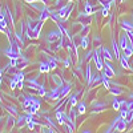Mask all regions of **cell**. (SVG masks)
I'll use <instances>...</instances> for the list:
<instances>
[{"label":"cell","instance_id":"30","mask_svg":"<svg viewBox=\"0 0 133 133\" xmlns=\"http://www.w3.org/2000/svg\"><path fill=\"white\" fill-rule=\"evenodd\" d=\"M5 108H7V110H8V112H9L11 115H14L15 117H17V116H19L17 110H16V107H14V105H9V104H8Z\"/></svg>","mask_w":133,"mask_h":133},{"label":"cell","instance_id":"43","mask_svg":"<svg viewBox=\"0 0 133 133\" xmlns=\"http://www.w3.org/2000/svg\"><path fill=\"white\" fill-rule=\"evenodd\" d=\"M16 88H17V81L15 79H12L11 80V89H16Z\"/></svg>","mask_w":133,"mask_h":133},{"label":"cell","instance_id":"11","mask_svg":"<svg viewBox=\"0 0 133 133\" xmlns=\"http://www.w3.org/2000/svg\"><path fill=\"white\" fill-rule=\"evenodd\" d=\"M77 19H79L80 23H83V25H89L91 24V17H89V15H88L87 12H81Z\"/></svg>","mask_w":133,"mask_h":133},{"label":"cell","instance_id":"12","mask_svg":"<svg viewBox=\"0 0 133 133\" xmlns=\"http://www.w3.org/2000/svg\"><path fill=\"white\" fill-rule=\"evenodd\" d=\"M51 11L52 9H49L48 7H43L41 8V12H40V20L41 21H45L47 19H49L51 17Z\"/></svg>","mask_w":133,"mask_h":133},{"label":"cell","instance_id":"29","mask_svg":"<svg viewBox=\"0 0 133 133\" xmlns=\"http://www.w3.org/2000/svg\"><path fill=\"white\" fill-rule=\"evenodd\" d=\"M25 124H27V121H25V116H19V118H17V121H16V125H17L19 128H23Z\"/></svg>","mask_w":133,"mask_h":133},{"label":"cell","instance_id":"6","mask_svg":"<svg viewBox=\"0 0 133 133\" xmlns=\"http://www.w3.org/2000/svg\"><path fill=\"white\" fill-rule=\"evenodd\" d=\"M103 72L109 77H115V71L112 68V65H110V61L109 60H104V68H103Z\"/></svg>","mask_w":133,"mask_h":133},{"label":"cell","instance_id":"41","mask_svg":"<svg viewBox=\"0 0 133 133\" xmlns=\"http://www.w3.org/2000/svg\"><path fill=\"white\" fill-rule=\"evenodd\" d=\"M64 2H66V0H56V2H55V7H63V5H65Z\"/></svg>","mask_w":133,"mask_h":133},{"label":"cell","instance_id":"39","mask_svg":"<svg viewBox=\"0 0 133 133\" xmlns=\"http://www.w3.org/2000/svg\"><path fill=\"white\" fill-rule=\"evenodd\" d=\"M127 32V35H128V39L130 41V45L133 47V31H125Z\"/></svg>","mask_w":133,"mask_h":133},{"label":"cell","instance_id":"7","mask_svg":"<svg viewBox=\"0 0 133 133\" xmlns=\"http://www.w3.org/2000/svg\"><path fill=\"white\" fill-rule=\"evenodd\" d=\"M60 92H61V87H56L49 93H47L45 97H48L51 100H60Z\"/></svg>","mask_w":133,"mask_h":133},{"label":"cell","instance_id":"34","mask_svg":"<svg viewBox=\"0 0 133 133\" xmlns=\"http://www.w3.org/2000/svg\"><path fill=\"white\" fill-rule=\"evenodd\" d=\"M124 31H133V24L128 23V21H123V24H121Z\"/></svg>","mask_w":133,"mask_h":133},{"label":"cell","instance_id":"18","mask_svg":"<svg viewBox=\"0 0 133 133\" xmlns=\"http://www.w3.org/2000/svg\"><path fill=\"white\" fill-rule=\"evenodd\" d=\"M27 64H28V60H27L25 57H23V56H19V57H17V68H19V69L25 68Z\"/></svg>","mask_w":133,"mask_h":133},{"label":"cell","instance_id":"46","mask_svg":"<svg viewBox=\"0 0 133 133\" xmlns=\"http://www.w3.org/2000/svg\"><path fill=\"white\" fill-rule=\"evenodd\" d=\"M64 65H65V66H69V65H71V56L64 61Z\"/></svg>","mask_w":133,"mask_h":133},{"label":"cell","instance_id":"33","mask_svg":"<svg viewBox=\"0 0 133 133\" xmlns=\"http://www.w3.org/2000/svg\"><path fill=\"white\" fill-rule=\"evenodd\" d=\"M24 72H16L15 75H14V79L16 80V81H24Z\"/></svg>","mask_w":133,"mask_h":133},{"label":"cell","instance_id":"26","mask_svg":"<svg viewBox=\"0 0 133 133\" xmlns=\"http://www.w3.org/2000/svg\"><path fill=\"white\" fill-rule=\"evenodd\" d=\"M109 77L104 73V72H101V83L104 84V87L107 88V89H109V87H110V83H109Z\"/></svg>","mask_w":133,"mask_h":133},{"label":"cell","instance_id":"45","mask_svg":"<svg viewBox=\"0 0 133 133\" xmlns=\"http://www.w3.org/2000/svg\"><path fill=\"white\" fill-rule=\"evenodd\" d=\"M127 109H128V110H133V101H129V103H128Z\"/></svg>","mask_w":133,"mask_h":133},{"label":"cell","instance_id":"17","mask_svg":"<svg viewBox=\"0 0 133 133\" xmlns=\"http://www.w3.org/2000/svg\"><path fill=\"white\" fill-rule=\"evenodd\" d=\"M120 63H121V66H123L124 69H130V64L128 63V57L125 55H121L120 56Z\"/></svg>","mask_w":133,"mask_h":133},{"label":"cell","instance_id":"35","mask_svg":"<svg viewBox=\"0 0 133 133\" xmlns=\"http://www.w3.org/2000/svg\"><path fill=\"white\" fill-rule=\"evenodd\" d=\"M91 65L89 64H88L87 66H85V80H87V83H88V80H89L91 79Z\"/></svg>","mask_w":133,"mask_h":133},{"label":"cell","instance_id":"16","mask_svg":"<svg viewBox=\"0 0 133 133\" xmlns=\"http://www.w3.org/2000/svg\"><path fill=\"white\" fill-rule=\"evenodd\" d=\"M80 93H81V91H79L77 93H75V95H72V96H69V97H68L69 107H76V105H77V103H79V101H77V96H79Z\"/></svg>","mask_w":133,"mask_h":133},{"label":"cell","instance_id":"3","mask_svg":"<svg viewBox=\"0 0 133 133\" xmlns=\"http://www.w3.org/2000/svg\"><path fill=\"white\" fill-rule=\"evenodd\" d=\"M72 9H73V5H72L71 3H68V4L60 7V8L57 9V12H59V15H60L61 19H68L69 15L72 14Z\"/></svg>","mask_w":133,"mask_h":133},{"label":"cell","instance_id":"15","mask_svg":"<svg viewBox=\"0 0 133 133\" xmlns=\"http://www.w3.org/2000/svg\"><path fill=\"white\" fill-rule=\"evenodd\" d=\"M71 92V84H66V85H63L61 87V92H60V100L65 98L68 96V93Z\"/></svg>","mask_w":133,"mask_h":133},{"label":"cell","instance_id":"9","mask_svg":"<svg viewBox=\"0 0 133 133\" xmlns=\"http://www.w3.org/2000/svg\"><path fill=\"white\" fill-rule=\"evenodd\" d=\"M107 103H100V101H92V112H101L107 109Z\"/></svg>","mask_w":133,"mask_h":133},{"label":"cell","instance_id":"48","mask_svg":"<svg viewBox=\"0 0 133 133\" xmlns=\"http://www.w3.org/2000/svg\"><path fill=\"white\" fill-rule=\"evenodd\" d=\"M35 2H37V0H25V3H35Z\"/></svg>","mask_w":133,"mask_h":133},{"label":"cell","instance_id":"44","mask_svg":"<svg viewBox=\"0 0 133 133\" xmlns=\"http://www.w3.org/2000/svg\"><path fill=\"white\" fill-rule=\"evenodd\" d=\"M127 105H128V101H120V110L121 109H127Z\"/></svg>","mask_w":133,"mask_h":133},{"label":"cell","instance_id":"27","mask_svg":"<svg viewBox=\"0 0 133 133\" xmlns=\"http://www.w3.org/2000/svg\"><path fill=\"white\" fill-rule=\"evenodd\" d=\"M52 81L56 84V87H63V85H64L63 79H61V77H59L57 75H53V76H52Z\"/></svg>","mask_w":133,"mask_h":133},{"label":"cell","instance_id":"4","mask_svg":"<svg viewBox=\"0 0 133 133\" xmlns=\"http://www.w3.org/2000/svg\"><path fill=\"white\" fill-rule=\"evenodd\" d=\"M117 120H116V127H115V130H117V132H124L125 129H127V121H125V118H123L121 116H118V117H116Z\"/></svg>","mask_w":133,"mask_h":133},{"label":"cell","instance_id":"8","mask_svg":"<svg viewBox=\"0 0 133 133\" xmlns=\"http://www.w3.org/2000/svg\"><path fill=\"white\" fill-rule=\"evenodd\" d=\"M66 117H68V115H66L63 109H59L56 110V118H57V123L60 125H64L66 123Z\"/></svg>","mask_w":133,"mask_h":133},{"label":"cell","instance_id":"49","mask_svg":"<svg viewBox=\"0 0 133 133\" xmlns=\"http://www.w3.org/2000/svg\"><path fill=\"white\" fill-rule=\"evenodd\" d=\"M2 75H3V71L0 69V85H2Z\"/></svg>","mask_w":133,"mask_h":133},{"label":"cell","instance_id":"23","mask_svg":"<svg viewBox=\"0 0 133 133\" xmlns=\"http://www.w3.org/2000/svg\"><path fill=\"white\" fill-rule=\"evenodd\" d=\"M32 101H33V96H25L24 100H23V107H24L25 109H28V108L31 107Z\"/></svg>","mask_w":133,"mask_h":133},{"label":"cell","instance_id":"47","mask_svg":"<svg viewBox=\"0 0 133 133\" xmlns=\"http://www.w3.org/2000/svg\"><path fill=\"white\" fill-rule=\"evenodd\" d=\"M23 87H24V81H17V88L19 89H23Z\"/></svg>","mask_w":133,"mask_h":133},{"label":"cell","instance_id":"14","mask_svg":"<svg viewBox=\"0 0 133 133\" xmlns=\"http://www.w3.org/2000/svg\"><path fill=\"white\" fill-rule=\"evenodd\" d=\"M100 49H101V56H103L104 60H109V61L113 60V55L110 53V51H109L108 48L103 47V48H100Z\"/></svg>","mask_w":133,"mask_h":133},{"label":"cell","instance_id":"24","mask_svg":"<svg viewBox=\"0 0 133 133\" xmlns=\"http://www.w3.org/2000/svg\"><path fill=\"white\" fill-rule=\"evenodd\" d=\"M88 45H89V39H88V36H81L80 37V47L87 49Z\"/></svg>","mask_w":133,"mask_h":133},{"label":"cell","instance_id":"32","mask_svg":"<svg viewBox=\"0 0 133 133\" xmlns=\"http://www.w3.org/2000/svg\"><path fill=\"white\" fill-rule=\"evenodd\" d=\"M123 55H125V56L129 59L132 55H133V47L132 45H129V47H127L125 49H123Z\"/></svg>","mask_w":133,"mask_h":133},{"label":"cell","instance_id":"28","mask_svg":"<svg viewBox=\"0 0 133 133\" xmlns=\"http://www.w3.org/2000/svg\"><path fill=\"white\" fill-rule=\"evenodd\" d=\"M109 92L112 93L113 96H118V95L123 93V91H121L118 87H109Z\"/></svg>","mask_w":133,"mask_h":133},{"label":"cell","instance_id":"20","mask_svg":"<svg viewBox=\"0 0 133 133\" xmlns=\"http://www.w3.org/2000/svg\"><path fill=\"white\" fill-rule=\"evenodd\" d=\"M47 61H48V64H49V68H51V69H56V68H57V59H56V57L51 56V57L47 59Z\"/></svg>","mask_w":133,"mask_h":133},{"label":"cell","instance_id":"36","mask_svg":"<svg viewBox=\"0 0 133 133\" xmlns=\"http://www.w3.org/2000/svg\"><path fill=\"white\" fill-rule=\"evenodd\" d=\"M44 120H47V123H48V124H49V125H51L52 128H55V129H56V130H57V125H56V124H55V123H53V121L51 120V117H48V116H45V117H44Z\"/></svg>","mask_w":133,"mask_h":133},{"label":"cell","instance_id":"21","mask_svg":"<svg viewBox=\"0 0 133 133\" xmlns=\"http://www.w3.org/2000/svg\"><path fill=\"white\" fill-rule=\"evenodd\" d=\"M96 8H93L92 7V4L89 3V2H87L85 3V5H84V12H87L88 15H91V14H93V12H96Z\"/></svg>","mask_w":133,"mask_h":133},{"label":"cell","instance_id":"25","mask_svg":"<svg viewBox=\"0 0 133 133\" xmlns=\"http://www.w3.org/2000/svg\"><path fill=\"white\" fill-rule=\"evenodd\" d=\"M49 71H51V68H49L48 61L40 63V72H41V73H47V72H49Z\"/></svg>","mask_w":133,"mask_h":133},{"label":"cell","instance_id":"2","mask_svg":"<svg viewBox=\"0 0 133 133\" xmlns=\"http://www.w3.org/2000/svg\"><path fill=\"white\" fill-rule=\"evenodd\" d=\"M63 36H64V33H63L60 29L52 31V32H49L48 35H47V41H48V43H51V44H55V43H57Z\"/></svg>","mask_w":133,"mask_h":133},{"label":"cell","instance_id":"42","mask_svg":"<svg viewBox=\"0 0 133 133\" xmlns=\"http://www.w3.org/2000/svg\"><path fill=\"white\" fill-rule=\"evenodd\" d=\"M100 12H101V15L105 17V16H108V15H109V9H108V8H105V7H103V9L100 11Z\"/></svg>","mask_w":133,"mask_h":133},{"label":"cell","instance_id":"37","mask_svg":"<svg viewBox=\"0 0 133 133\" xmlns=\"http://www.w3.org/2000/svg\"><path fill=\"white\" fill-rule=\"evenodd\" d=\"M112 107L116 109V110H120V101L116 98V96H115V98H113V103H112Z\"/></svg>","mask_w":133,"mask_h":133},{"label":"cell","instance_id":"38","mask_svg":"<svg viewBox=\"0 0 133 133\" xmlns=\"http://www.w3.org/2000/svg\"><path fill=\"white\" fill-rule=\"evenodd\" d=\"M37 95L39 96H41V97H44V96H45L47 95V92H45V88H44L43 85L39 88V89H37Z\"/></svg>","mask_w":133,"mask_h":133},{"label":"cell","instance_id":"22","mask_svg":"<svg viewBox=\"0 0 133 133\" xmlns=\"http://www.w3.org/2000/svg\"><path fill=\"white\" fill-rule=\"evenodd\" d=\"M5 20H7L8 25L12 28L14 27V17H12V14H11V11L8 8H7V14H5Z\"/></svg>","mask_w":133,"mask_h":133},{"label":"cell","instance_id":"40","mask_svg":"<svg viewBox=\"0 0 133 133\" xmlns=\"http://www.w3.org/2000/svg\"><path fill=\"white\" fill-rule=\"evenodd\" d=\"M89 25H84V29H81V36H87L88 32H89Z\"/></svg>","mask_w":133,"mask_h":133},{"label":"cell","instance_id":"5","mask_svg":"<svg viewBox=\"0 0 133 133\" xmlns=\"http://www.w3.org/2000/svg\"><path fill=\"white\" fill-rule=\"evenodd\" d=\"M40 105H41L40 100H37V98H35V97H33V101H32L31 107H29V108L27 109V113H32V115H36V113H37V110L40 109Z\"/></svg>","mask_w":133,"mask_h":133},{"label":"cell","instance_id":"13","mask_svg":"<svg viewBox=\"0 0 133 133\" xmlns=\"http://www.w3.org/2000/svg\"><path fill=\"white\" fill-rule=\"evenodd\" d=\"M120 44L113 39L112 40V51H113V55H115V57L116 59H120V56H121V53H120Z\"/></svg>","mask_w":133,"mask_h":133},{"label":"cell","instance_id":"19","mask_svg":"<svg viewBox=\"0 0 133 133\" xmlns=\"http://www.w3.org/2000/svg\"><path fill=\"white\" fill-rule=\"evenodd\" d=\"M14 117H15L14 115L8 116V118H7V125H5V129H7V130H11V129H12V127L16 124V121H15Z\"/></svg>","mask_w":133,"mask_h":133},{"label":"cell","instance_id":"1","mask_svg":"<svg viewBox=\"0 0 133 133\" xmlns=\"http://www.w3.org/2000/svg\"><path fill=\"white\" fill-rule=\"evenodd\" d=\"M92 57H93V61H95V65H96V69L97 71H103V68H104V59L101 56V49H95Z\"/></svg>","mask_w":133,"mask_h":133},{"label":"cell","instance_id":"31","mask_svg":"<svg viewBox=\"0 0 133 133\" xmlns=\"http://www.w3.org/2000/svg\"><path fill=\"white\" fill-rule=\"evenodd\" d=\"M77 112H79L80 115H83V113H85V103L84 101H80V103H77Z\"/></svg>","mask_w":133,"mask_h":133},{"label":"cell","instance_id":"10","mask_svg":"<svg viewBox=\"0 0 133 133\" xmlns=\"http://www.w3.org/2000/svg\"><path fill=\"white\" fill-rule=\"evenodd\" d=\"M118 44H120V48H121V49H125L127 47H129V45H130V41H129V39H128V35H127V32H125V33H123V35H121Z\"/></svg>","mask_w":133,"mask_h":133}]
</instances>
